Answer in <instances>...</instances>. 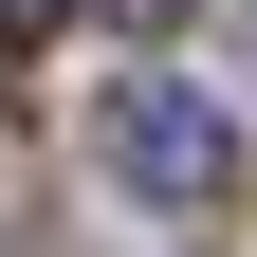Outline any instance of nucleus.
<instances>
[{"instance_id":"nucleus-1","label":"nucleus","mask_w":257,"mask_h":257,"mask_svg":"<svg viewBox=\"0 0 257 257\" xmlns=\"http://www.w3.org/2000/svg\"><path fill=\"white\" fill-rule=\"evenodd\" d=\"M92 147H110V184H128V202H166V220H220V202L257 184L239 110H202L184 74H128L110 110H92Z\"/></svg>"},{"instance_id":"nucleus-2","label":"nucleus","mask_w":257,"mask_h":257,"mask_svg":"<svg viewBox=\"0 0 257 257\" xmlns=\"http://www.w3.org/2000/svg\"><path fill=\"white\" fill-rule=\"evenodd\" d=\"M0 37H55V0H0Z\"/></svg>"},{"instance_id":"nucleus-3","label":"nucleus","mask_w":257,"mask_h":257,"mask_svg":"<svg viewBox=\"0 0 257 257\" xmlns=\"http://www.w3.org/2000/svg\"><path fill=\"white\" fill-rule=\"evenodd\" d=\"M110 19H147V37H166V19H184V0H110Z\"/></svg>"},{"instance_id":"nucleus-4","label":"nucleus","mask_w":257,"mask_h":257,"mask_svg":"<svg viewBox=\"0 0 257 257\" xmlns=\"http://www.w3.org/2000/svg\"><path fill=\"white\" fill-rule=\"evenodd\" d=\"M0 110H19V37H0Z\"/></svg>"}]
</instances>
